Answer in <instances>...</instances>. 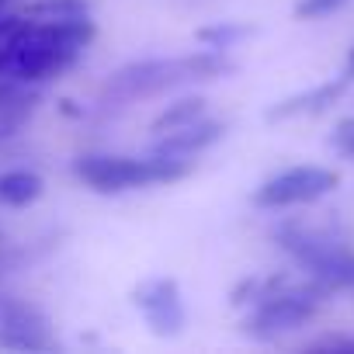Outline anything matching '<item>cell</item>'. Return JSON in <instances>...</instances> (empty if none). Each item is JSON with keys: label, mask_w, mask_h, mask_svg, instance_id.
<instances>
[{"label": "cell", "mask_w": 354, "mask_h": 354, "mask_svg": "<svg viewBox=\"0 0 354 354\" xmlns=\"http://www.w3.org/2000/svg\"><path fill=\"white\" fill-rule=\"evenodd\" d=\"M333 142H337V149H340V153L354 156V118H347V122H340V125H337Z\"/></svg>", "instance_id": "4fadbf2b"}, {"label": "cell", "mask_w": 354, "mask_h": 354, "mask_svg": "<svg viewBox=\"0 0 354 354\" xmlns=\"http://www.w3.org/2000/svg\"><path fill=\"white\" fill-rule=\"evenodd\" d=\"M223 136V122L202 115L181 129H170V132H160L156 139V153H167V156H185V160H195L205 146H212L216 139Z\"/></svg>", "instance_id": "ba28073f"}, {"label": "cell", "mask_w": 354, "mask_h": 354, "mask_svg": "<svg viewBox=\"0 0 354 354\" xmlns=\"http://www.w3.org/2000/svg\"><path fill=\"white\" fill-rule=\"evenodd\" d=\"M202 115H205V97H181V101H174L160 111V118L153 122V132L160 136V132H170V129H181V125H188Z\"/></svg>", "instance_id": "8fae6325"}, {"label": "cell", "mask_w": 354, "mask_h": 354, "mask_svg": "<svg viewBox=\"0 0 354 354\" xmlns=\"http://www.w3.org/2000/svg\"><path fill=\"white\" fill-rule=\"evenodd\" d=\"M0 344L15 351H56L49 316L15 295H0Z\"/></svg>", "instance_id": "8992f818"}, {"label": "cell", "mask_w": 354, "mask_h": 354, "mask_svg": "<svg viewBox=\"0 0 354 354\" xmlns=\"http://www.w3.org/2000/svg\"><path fill=\"white\" fill-rule=\"evenodd\" d=\"M340 91H344V80H340V84H323V87H316V91H309V94H299V97L281 101L278 108L268 111V118H292V115H302V111H319V108L333 104V101L340 97Z\"/></svg>", "instance_id": "30bf717a"}, {"label": "cell", "mask_w": 354, "mask_h": 354, "mask_svg": "<svg viewBox=\"0 0 354 354\" xmlns=\"http://www.w3.org/2000/svg\"><path fill=\"white\" fill-rule=\"evenodd\" d=\"M42 195V177L32 170H8L0 174V202L11 209H25Z\"/></svg>", "instance_id": "9c48e42d"}, {"label": "cell", "mask_w": 354, "mask_h": 354, "mask_svg": "<svg viewBox=\"0 0 354 354\" xmlns=\"http://www.w3.org/2000/svg\"><path fill=\"white\" fill-rule=\"evenodd\" d=\"M195 160L185 156H167V153H149V156H125V153H87L73 163V174L101 195H122L132 188H149V185H170L188 177Z\"/></svg>", "instance_id": "3957f363"}, {"label": "cell", "mask_w": 354, "mask_h": 354, "mask_svg": "<svg viewBox=\"0 0 354 354\" xmlns=\"http://www.w3.org/2000/svg\"><path fill=\"white\" fill-rule=\"evenodd\" d=\"M323 285H285L281 278L261 281V292L254 299L250 316L243 319V330L257 340H274L288 330H299L309 323L323 302Z\"/></svg>", "instance_id": "277c9868"}, {"label": "cell", "mask_w": 354, "mask_h": 354, "mask_svg": "<svg viewBox=\"0 0 354 354\" xmlns=\"http://www.w3.org/2000/svg\"><path fill=\"white\" fill-rule=\"evenodd\" d=\"M94 25L77 0H59L46 18H11L0 25V80L39 84L59 77L91 46Z\"/></svg>", "instance_id": "6da1fadb"}, {"label": "cell", "mask_w": 354, "mask_h": 354, "mask_svg": "<svg viewBox=\"0 0 354 354\" xmlns=\"http://www.w3.org/2000/svg\"><path fill=\"white\" fill-rule=\"evenodd\" d=\"M226 70H230V59L216 49H198V53L174 56V59H142V63H129V66L115 70L104 80L101 97L115 101V104H132L142 97H160L185 84L216 80Z\"/></svg>", "instance_id": "7a4b0ae2"}, {"label": "cell", "mask_w": 354, "mask_h": 354, "mask_svg": "<svg viewBox=\"0 0 354 354\" xmlns=\"http://www.w3.org/2000/svg\"><path fill=\"white\" fill-rule=\"evenodd\" d=\"M347 77H354V53H351V59H347Z\"/></svg>", "instance_id": "5bb4252c"}, {"label": "cell", "mask_w": 354, "mask_h": 354, "mask_svg": "<svg viewBox=\"0 0 354 354\" xmlns=\"http://www.w3.org/2000/svg\"><path fill=\"white\" fill-rule=\"evenodd\" d=\"M340 4H347V0H302L295 15L299 18H316V15H326V11H333Z\"/></svg>", "instance_id": "7c38bea8"}, {"label": "cell", "mask_w": 354, "mask_h": 354, "mask_svg": "<svg viewBox=\"0 0 354 354\" xmlns=\"http://www.w3.org/2000/svg\"><path fill=\"white\" fill-rule=\"evenodd\" d=\"M139 309L146 313L149 326L156 333H177L185 326V306H181V292L174 281H149L136 292Z\"/></svg>", "instance_id": "52a82bcc"}, {"label": "cell", "mask_w": 354, "mask_h": 354, "mask_svg": "<svg viewBox=\"0 0 354 354\" xmlns=\"http://www.w3.org/2000/svg\"><path fill=\"white\" fill-rule=\"evenodd\" d=\"M340 185V174L330 167H288L254 192L257 209H292V205H309L323 195H330Z\"/></svg>", "instance_id": "5b68a950"}]
</instances>
